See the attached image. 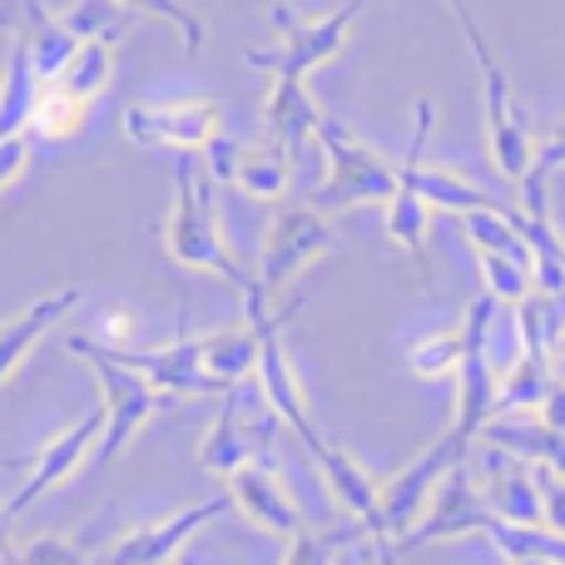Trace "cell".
Returning <instances> with one entry per match:
<instances>
[{"label": "cell", "mask_w": 565, "mask_h": 565, "mask_svg": "<svg viewBox=\"0 0 565 565\" xmlns=\"http://www.w3.org/2000/svg\"><path fill=\"white\" fill-rule=\"evenodd\" d=\"M115 362L135 367L154 392H174V397H218V382L204 372L199 358V338H174L164 348H105Z\"/></svg>", "instance_id": "9a60e30c"}, {"label": "cell", "mask_w": 565, "mask_h": 565, "mask_svg": "<svg viewBox=\"0 0 565 565\" xmlns=\"http://www.w3.org/2000/svg\"><path fill=\"white\" fill-rule=\"evenodd\" d=\"M79 298H85V292H79L75 282H65V288H55V292H45V298H35L25 312H15V318L0 322V387L15 377V367L30 358V348H35V342L45 338L55 322H65L70 312L79 308Z\"/></svg>", "instance_id": "d6986e66"}, {"label": "cell", "mask_w": 565, "mask_h": 565, "mask_svg": "<svg viewBox=\"0 0 565 565\" xmlns=\"http://www.w3.org/2000/svg\"><path fill=\"white\" fill-rule=\"evenodd\" d=\"M457 427H467L481 441V431L497 422V367L491 352H461L457 362Z\"/></svg>", "instance_id": "7402d4cb"}, {"label": "cell", "mask_w": 565, "mask_h": 565, "mask_svg": "<svg viewBox=\"0 0 565 565\" xmlns=\"http://www.w3.org/2000/svg\"><path fill=\"white\" fill-rule=\"evenodd\" d=\"M551 362H565V302H556V322H551Z\"/></svg>", "instance_id": "ab89813d"}, {"label": "cell", "mask_w": 565, "mask_h": 565, "mask_svg": "<svg viewBox=\"0 0 565 565\" xmlns=\"http://www.w3.org/2000/svg\"><path fill=\"white\" fill-rule=\"evenodd\" d=\"M471 447H477V437H471L467 427H457V422H451V427L441 431V437L431 441L417 461H407L397 477L382 481V487H377V541L407 536V531L417 526V516L427 511L431 491L441 487V477H447V471H457L461 457H467Z\"/></svg>", "instance_id": "5b68a950"}, {"label": "cell", "mask_w": 565, "mask_h": 565, "mask_svg": "<svg viewBox=\"0 0 565 565\" xmlns=\"http://www.w3.org/2000/svg\"><path fill=\"white\" fill-rule=\"evenodd\" d=\"M541 526L565 536V477H551V471H541Z\"/></svg>", "instance_id": "d590c367"}, {"label": "cell", "mask_w": 565, "mask_h": 565, "mask_svg": "<svg viewBox=\"0 0 565 565\" xmlns=\"http://www.w3.org/2000/svg\"><path fill=\"white\" fill-rule=\"evenodd\" d=\"M70 352L89 362L99 392H105V402H99V407H105V427H99V441H95V451H89V457H95L99 467H109V461L129 447V437H135V431L154 417L159 392L149 387L135 367L115 362L105 348H99V342H89V338H70Z\"/></svg>", "instance_id": "8992f818"}, {"label": "cell", "mask_w": 565, "mask_h": 565, "mask_svg": "<svg viewBox=\"0 0 565 565\" xmlns=\"http://www.w3.org/2000/svg\"><path fill=\"white\" fill-rule=\"evenodd\" d=\"M477 491L487 501V511L497 521H511V526H541V467H531L526 457L507 447H481L477 451Z\"/></svg>", "instance_id": "30bf717a"}, {"label": "cell", "mask_w": 565, "mask_h": 565, "mask_svg": "<svg viewBox=\"0 0 565 565\" xmlns=\"http://www.w3.org/2000/svg\"><path fill=\"white\" fill-rule=\"evenodd\" d=\"M332 238H338V228H332V214H322V209H312V204L278 209L268 234H264V248H258L254 282L244 288L248 322L268 318V302H274L288 282H298L308 274V268L332 248Z\"/></svg>", "instance_id": "7a4b0ae2"}, {"label": "cell", "mask_w": 565, "mask_h": 565, "mask_svg": "<svg viewBox=\"0 0 565 565\" xmlns=\"http://www.w3.org/2000/svg\"><path fill=\"white\" fill-rule=\"evenodd\" d=\"M536 412H541V427L565 431V382L551 377V387H546V397L536 402Z\"/></svg>", "instance_id": "f35d334b"}, {"label": "cell", "mask_w": 565, "mask_h": 565, "mask_svg": "<svg viewBox=\"0 0 565 565\" xmlns=\"http://www.w3.org/2000/svg\"><path fill=\"white\" fill-rule=\"evenodd\" d=\"M40 95V75L30 65V45L15 40L6 60V75H0V139L10 135H30V109Z\"/></svg>", "instance_id": "d4e9b609"}, {"label": "cell", "mask_w": 565, "mask_h": 565, "mask_svg": "<svg viewBox=\"0 0 565 565\" xmlns=\"http://www.w3.org/2000/svg\"><path fill=\"white\" fill-rule=\"evenodd\" d=\"M204 154H209L204 174L214 179V184H238L254 199H282V189H288V179H292V154L278 145L254 149V145H238V139L214 135L204 145Z\"/></svg>", "instance_id": "5bb4252c"}, {"label": "cell", "mask_w": 565, "mask_h": 565, "mask_svg": "<svg viewBox=\"0 0 565 565\" xmlns=\"http://www.w3.org/2000/svg\"><path fill=\"white\" fill-rule=\"evenodd\" d=\"M471 55H477V70H481V99H487V145H491V164L501 169V174L511 179V184H521L531 169V154H536V135H531V119L526 109L516 105V95H511V79L507 70L497 65V55H491L487 35H471L467 40Z\"/></svg>", "instance_id": "52a82bcc"}, {"label": "cell", "mask_w": 565, "mask_h": 565, "mask_svg": "<svg viewBox=\"0 0 565 565\" xmlns=\"http://www.w3.org/2000/svg\"><path fill=\"white\" fill-rule=\"evenodd\" d=\"M431 99H417V135L407 145V159L397 164V184L407 194H417L427 209H451V214H467V209H501V199H491L487 189H477L471 179L451 174V169L431 164L427 159V139H431Z\"/></svg>", "instance_id": "9c48e42d"}, {"label": "cell", "mask_w": 565, "mask_h": 565, "mask_svg": "<svg viewBox=\"0 0 565 565\" xmlns=\"http://www.w3.org/2000/svg\"><path fill=\"white\" fill-rule=\"evenodd\" d=\"M382 228H387V238L402 248V254L417 264V278L427 282L431 278V268H427V224H431V209L422 204L417 194H407V189H392L387 199H382Z\"/></svg>", "instance_id": "4316f807"}, {"label": "cell", "mask_w": 565, "mask_h": 565, "mask_svg": "<svg viewBox=\"0 0 565 565\" xmlns=\"http://www.w3.org/2000/svg\"><path fill=\"white\" fill-rule=\"evenodd\" d=\"M447 6H451V15H457V25H461V35H481V25H477V15H471V6H467V0H447Z\"/></svg>", "instance_id": "60d3db41"}, {"label": "cell", "mask_w": 565, "mask_h": 565, "mask_svg": "<svg viewBox=\"0 0 565 565\" xmlns=\"http://www.w3.org/2000/svg\"><path fill=\"white\" fill-rule=\"evenodd\" d=\"M358 536H367L358 521H348V526H332V531H298V536L288 541V551H282V565H338V556Z\"/></svg>", "instance_id": "4dcf8cb0"}, {"label": "cell", "mask_w": 565, "mask_h": 565, "mask_svg": "<svg viewBox=\"0 0 565 565\" xmlns=\"http://www.w3.org/2000/svg\"><path fill=\"white\" fill-rule=\"evenodd\" d=\"M199 358H204V372L218 382V387H234V382L254 377L258 328H254V322H238V328L209 332V338H199Z\"/></svg>", "instance_id": "cb8c5ba5"}, {"label": "cell", "mask_w": 565, "mask_h": 565, "mask_svg": "<svg viewBox=\"0 0 565 565\" xmlns=\"http://www.w3.org/2000/svg\"><path fill=\"white\" fill-rule=\"evenodd\" d=\"M461 332H437V338H422L407 348V362L417 377H451L461 362Z\"/></svg>", "instance_id": "d6a6232c"}, {"label": "cell", "mask_w": 565, "mask_h": 565, "mask_svg": "<svg viewBox=\"0 0 565 565\" xmlns=\"http://www.w3.org/2000/svg\"><path fill=\"white\" fill-rule=\"evenodd\" d=\"M85 119H89V99L60 89L55 79H40L35 109H30V129H35L40 139H70L85 129Z\"/></svg>", "instance_id": "f1b7e54d"}, {"label": "cell", "mask_w": 565, "mask_h": 565, "mask_svg": "<svg viewBox=\"0 0 565 565\" xmlns=\"http://www.w3.org/2000/svg\"><path fill=\"white\" fill-rule=\"evenodd\" d=\"M25 164H30V139L25 135L0 139V189L15 184V179L25 174Z\"/></svg>", "instance_id": "8d00e7d4"}, {"label": "cell", "mask_w": 565, "mask_h": 565, "mask_svg": "<svg viewBox=\"0 0 565 565\" xmlns=\"http://www.w3.org/2000/svg\"><path fill=\"white\" fill-rule=\"evenodd\" d=\"M312 139H318L322 154H328V179H322L318 194L308 199L312 209L342 214V209H358V204H382V199L397 189V164H387L372 145H362L342 119L318 115Z\"/></svg>", "instance_id": "3957f363"}, {"label": "cell", "mask_w": 565, "mask_h": 565, "mask_svg": "<svg viewBox=\"0 0 565 565\" xmlns=\"http://www.w3.org/2000/svg\"><path fill=\"white\" fill-rule=\"evenodd\" d=\"M218 199H214V179L184 154L179 164V184H174V209L164 218V248L174 264L194 268V274H214L224 282H234L238 292L254 282L244 264L234 258V248L218 234Z\"/></svg>", "instance_id": "6da1fadb"}, {"label": "cell", "mask_w": 565, "mask_h": 565, "mask_svg": "<svg viewBox=\"0 0 565 565\" xmlns=\"http://www.w3.org/2000/svg\"><path fill=\"white\" fill-rule=\"evenodd\" d=\"M556 169H565V119H556V125L546 129V139L536 145V154H531V169H526V179H521V189H546V179L556 174Z\"/></svg>", "instance_id": "e575fe53"}, {"label": "cell", "mask_w": 565, "mask_h": 565, "mask_svg": "<svg viewBox=\"0 0 565 565\" xmlns=\"http://www.w3.org/2000/svg\"><path fill=\"white\" fill-rule=\"evenodd\" d=\"M516 565H551V561H516Z\"/></svg>", "instance_id": "7bdbcfd3"}, {"label": "cell", "mask_w": 565, "mask_h": 565, "mask_svg": "<svg viewBox=\"0 0 565 565\" xmlns=\"http://www.w3.org/2000/svg\"><path fill=\"white\" fill-rule=\"evenodd\" d=\"M129 145L145 149H179V154H194L209 139L224 129V109L214 99H164V105H129L119 115Z\"/></svg>", "instance_id": "ba28073f"}, {"label": "cell", "mask_w": 565, "mask_h": 565, "mask_svg": "<svg viewBox=\"0 0 565 565\" xmlns=\"http://www.w3.org/2000/svg\"><path fill=\"white\" fill-rule=\"evenodd\" d=\"M481 278H487V292L497 302H521L531 292V268L516 264V258H497V254H477Z\"/></svg>", "instance_id": "836d02e7"}, {"label": "cell", "mask_w": 565, "mask_h": 565, "mask_svg": "<svg viewBox=\"0 0 565 565\" xmlns=\"http://www.w3.org/2000/svg\"><path fill=\"white\" fill-rule=\"evenodd\" d=\"M224 481H228V501H234L258 531H268V536H278V541H292L302 531L298 501L288 497L282 477L268 461H258V457L244 461V467H234Z\"/></svg>", "instance_id": "e0dca14e"}, {"label": "cell", "mask_w": 565, "mask_h": 565, "mask_svg": "<svg viewBox=\"0 0 565 565\" xmlns=\"http://www.w3.org/2000/svg\"><path fill=\"white\" fill-rule=\"evenodd\" d=\"M99 427H105V407H89L85 417L75 422V427H65L60 437H50L45 447H40V457L30 461V477H25V487L15 491V497L6 501V516L15 521L20 511H30L45 491H55L60 481H70L79 471V461L95 451V441H99Z\"/></svg>", "instance_id": "7c38bea8"}, {"label": "cell", "mask_w": 565, "mask_h": 565, "mask_svg": "<svg viewBox=\"0 0 565 565\" xmlns=\"http://www.w3.org/2000/svg\"><path fill=\"white\" fill-rule=\"evenodd\" d=\"M258 402H264V392H258L254 377L224 387V412H218V422L209 427V437L199 441V461H204V471H214V477H228L234 467L254 461L258 431L248 427V412H254Z\"/></svg>", "instance_id": "ac0fdd59"}, {"label": "cell", "mask_w": 565, "mask_h": 565, "mask_svg": "<svg viewBox=\"0 0 565 565\" xmlns=\"http://www.w3.org/2000/svg\"><path fill=\"white\" fill-rule=\"evenodd\" d=\"M481 437L491 447H507L516 457H526L531 467L551 471V477H565V431H551L541 422H491Z\"/></svg>", "instance_id": "484cf974"}, {"label": "cell", "mask_w": 565, "mask_h": 565, "mask_svg": "<svg viewBox=\"0 0 565 565\" xmlns=\"http://www.w3.org/2000/svg\"><path fill=\"white\" fill-rule=\"evenodd\" d=\"M372 0H342L338 10H328V15H292L288 6H274L268 10V20H274V30L282 35L278 50H254L248 55V65L268 70V75H282V79H308L312 70H322L332 55H338L342 45H348L352 25L362 20V10H367Z\"/></svg>", "instance_id": "277c9868"}, {"label": "cell", "mask_w": 565, "mask_h": 565, "mask_svg": "<svg viewBox=\"0 0 565 565\" xmlns=\"http://www.w3.org/2000/svg\"><path fill=\"white\" fill-rule=\"evenodd\" d=\"M487 521H491V511H487V501H481L477 481L457 467L441 477L437 491H431V501L417 516V526H412L407 536H397V551H417V546H431V541L467 536V531H481ZM397 551H392V556H397Z\"/></svg>", "instance_id": "4fadbf2b"}, {"label": "cell", "mask_w": 565, "mask_h": 565, "mask_svg": "<svg viewBox=\"0 0 565 565\" xmlns=\"http://www.w3.org/2000/svg\"><path fill=\"white\" fill-rule=\"evenodd\" d=\"M302 447L312 451V461H318V471H322V481H328V491L338 497V507L348 511V516L358 521L367 536H377V481H372L367 471H362L342 447H332L322 431H312Z\"/></svg>", "instance_id": "ffe728a7"}, {"label": "cell", "mask_w": 565, "mask_h": 565, "mask_svg": "<svg viewBox=\"0 0 565 565\" xmlns=\"http://www.w3.org/2000/svg\"><path fill=\"white\" fill-rule=\"evenodd\" d=\"M6 531H10V516H6V511H0V561L10 556V546H6Z\"/></svg>", "instance_id": "b9f144b4"}, {"label": "cell", "mask_w": 565, "mask_h": 565, "mask_svg": "<svg viewBox=\"0 0 565 565\" xmlns=\"http://www.w3.org/2000/svg\"><path fill=\"white\" fill-rule=\"evenodd\" d=\"M546 387H551V362L521 352V358L507 367V377H497V417L536 407V402L546 397Z\"/></svg>", "instance_id": "f546056e"}, {"label": "cell", "mask_w": 565, "mask_h": 565, "mask_svg": "<svg viewBox=\"0 0 565 565\" xmlns=\"http://www.w3.org/2000/svg\"><path fill=\"white\" fill-rule=\"evenodd\" d=\"M318 115H322V109L312 105L308 79L274 75V89H268V105H264V125H268V135H274L278 149H288V154H292L298 145H308Z\"/></svg>", "instance_id": "44dd1931"}, {"label": "cell", "mask_w": 565, "mask_h": 565, "mask_svg": "<svg viewBox=\"0 0 565 565\" xmlns=\"http://www.w3.org/2000/svg\"><path fill=\"white\" fill-rule=\"evenodd\" d=\"M115 6L135 10V15H154V20H164V25H174L179 40H184V55H199V45H204V20H199L194 10L184 6V0H115Z\"/></svg>", "instance_id": "1f68e13d"}, {"label": "cell", "mask_w": 565, "mask_h": 565, "mask_svg": "<svg viewBox=\"0 0 565 565\" xmlns=\"http://www.w3.org/2000/svg\"><path fill=\"white\" fill-rule=\"evenodd\" d=\"M224 507H228V497H214V501H199V507H189V511H174V516H164V521L135 526L125 541H115V546H109L95 565H169L179 556V546H184L199 526H209V521L224 516Z\"/></svg>", "instance_id": "2e32d148"}, {"label": "cell", "mask_w": 565, "mask_h": 565, "mask_svg": "<svg viewBox=\"0 0 565 565\" xmlns=\"http://www.w3.org/2000/svg\"><path fill=\"white\" fill-rule=\"evenodd\" d=\"M15 565H79V556H75V546H65V541H35V546L20 551Z\"/></svg>", "instance_id": "74e56055"}, {"label": "cell", "mask_w": 565, "mask_h": 565, "mask_svg": "<svg viewBox=\"0 0 565 565\" xmlns=\"http://www.w3.org/2000/svg\"><path fill=\"white\" fill-rule=\"evenodd\" d=\"M481 536L497 541V551L507 556L511 565L516 561H551V565H565V536L551 526H511V521H497L491 516L481 526Z\"/></svg>", "instance_id": "83f0119b"}, {"label": "cell", "mask_w": 565, "mask_h": 565, "mask_svg": "<svg viewBox=\"0 0 565 565\" xmlns=\"http://www.w3.org/2000/svg\"><path fill=\"white\" fill-rule=\"evenodd\" d=\"M298 308H288V312H278V318H258L254 328H258V362H254V377H258V392H264V407L274 412V417H282L292 431H298L302 441L312 437V417H308V397H302V387H298V372H292V362H288V348H282V322L292 318Z\"/></svg>", "instance_id": "8fae6325"}, {"label": "cell", "mask_w": 565, "mask_h": 565, "mask_svg": "<svg viewBox=\"0 0 565 565\" xmlns=\"http://www.w3.org/2000/svg\"><path fill=\"white\" fill-rule=\"evenodd\" d=\"M125 35H89V40H79L75 50H70V60L55 70V85L60 89H70V95H79V99H89L95 105L99 95H105V85H109V75H115V45Z\"/></svg>", "instance_id": "603a6c76"}]
</instances>
